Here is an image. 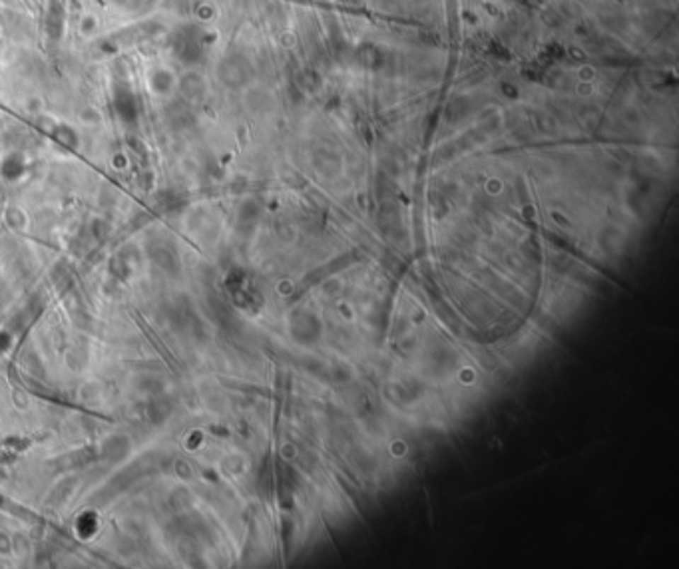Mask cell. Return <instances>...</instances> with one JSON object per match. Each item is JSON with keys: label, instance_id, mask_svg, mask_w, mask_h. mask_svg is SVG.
Listing matches in <instances>:
<instances>
[{"label": "cell", "instance_id": "cell-1", "mask_svg": "<svg viewBox=\"0 0 679 569\" xmlns=\"http://www.w3.org/2000/svg\"><path fill=\"white\" fill-rule=\"evenodd\" d=\"M202 44L200 36H195V32L190 28H181L176 34L173 52L183 64H198L202 58Z\"/></svg>", "mask_w": 679, "mask_h": 569}, {"label": "cell", "instance_id": "cell-2", "mask_svg": "<svg viewBox=\"0 0 679 569\" xmlns=\"http://www.w3.org/2000/svg\"><path fill=\"white\" fill-rule=\"evenodd\" d=\"M148 88L152 94L170 96L178 88V76L168 66H154L148 72Z\"/></svg>", "mask_w": 679, "mask_h": 569}, {"label": "cell", "instance_id": "cell-3", "mask_svg": "<svg viewBox=\"0 0 679 569\" xmlns=\"http://www.w3.org/2000/svg\"><path fill=\"white\" fill-rule=\"evenodd\" d=\"M114 105H116L118 116L126 122H134L138 116V100L132 92V88L126 84H118L114 92Z\"/></svg>", "mask_w": 679, "mask_h": 569}, {"label": "cell", "instance_id": "cell-4", "mask_svg": "<svg viewBox=\"0 0 679 569\" xmlns=\"http://www.w3.org/2000/svg\"><path fill=\"white\" fill-rule=\"evenodd\" d=\"M44 26H46V34H48L52 40H60V38H62L64 26H66V12H64V4L60 0H50V2H48Z\"/></svg>", "mask_w": 679, "mask_h": 569}, {"label": "cell", "instance_id": "cell-5", "mask_svg": "<svg viewBox=\"0 0 679 569\" xmlns=\"http://www.w3.org/2000/svg\"><path fill=\"white\" fill-rule=\"evenodd\" d=\"M183 98H190V100H198L202 98L205 92V80L200 72L195 70H188L181 76H178V88Z\"/></svg>", "mask_w": 679, "mask_h": 569}, {"label": "cell", "instance_id": "cell-6", "mask_svg": "<svg viewBox=\"0 0 679 569\" xmlns=\"http://www.w3.org/2000/svg\"><path fill=\"white\" fill-rule=\"evenodd\" d=\"M98 18L92 16V14H84L82 16V21H80V34H84V36H92L96 30H98Z\"/></svg>", "mask_w": 679, "mask_h": 569}]
</instances>
